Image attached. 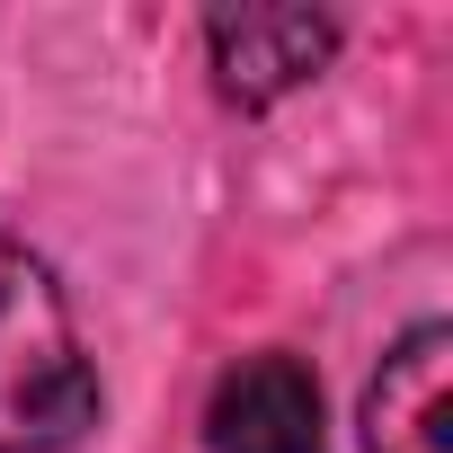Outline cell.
I'll return each instance as SVG.
<instances>
[{"instance_id": "cell-1", "label": "cell", "mask_w": 453, "mask_h": 453, "mask_svg": "<svg viewBox=\"0 0 453 453\" xmlns=\"http://www.w3.org/2000/svg\"><path fill=\"white\" fill-rule=\"evenodd\" d=\"M98 418V373L72 338L54 276L0 241V453H54Z\"/></svg>"}, {"instance_id": "cell-2", "label": "cell", "mask_w": 453, "mask_h": 453, "mask_svg": "<svg viewBox=\"0 0 453 453\" xmlns=\"http://www.w3.org/2000/svg\"><path fill=\"white\" fill-rule=\"evenodd\" d=\"M204 45H213L222 98L267 107V98L303 89V81L329 63L338 27H329L320 10H213V19H204Z\"/></svg>"}, {"instance_id": "cell-4", "label": "cell", "mask_w": 453, "mask_h": 453, "mask_svg": "<svg viewBox=\"0 0 453 453\" xmlns=\"http://www.w3.org/2000/svg\"><path fill=\"white\" fill-rule=\"evenodd\" d=\"M213 453H320V382L294 356H241L204 409Z\"/></svg>"}, {"instance_id": "cell-3", "label": "cell", "mask_w": 453, "mask_h": 453, "mask_svg": "<svg viewBox=\"0 0 453 453\" xmlns=\"http://www.w3.org/2000/svg\"><path fill=\"white\" fill-rule=\"evenodd\" d=\"M365 453H453V329H409L365 391Z\"/></svg>"}]
</instances>
